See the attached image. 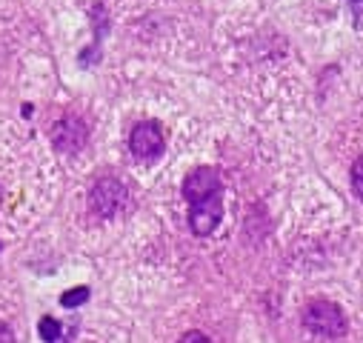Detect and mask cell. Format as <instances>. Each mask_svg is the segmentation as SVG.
Masks as SVG:
<instances>
[{"mask_svg":"<svg viewBox=\"0 0 363 343\" xmlns=\"http://www.w3.org/2000/svg\"><path fill=\"white\" fill-rule=\"evenodd\" d=\"M303 323H306V329H312L315 334H323V337H340L349 332V320H346L343 309L323 298H315L306 303Z\"/></svg>","mask_w":363,"mask_h":343,"instance_id":"1","label":"cell"},{"mask_svg":"<svg viewBox=\"0 0 363 343\" xmlns=\"http://www.w3.org/2000/svg\"><path fill=\"white\" fill-rule=\"evenodd\" d=\"M126 206V186L118 178H101L89 192V209L98 218H115Z\"/></svg>","mask_w":363,"mask_h":343,"instance_id":"2","label":"cell"},{"mask_svg":"<svg viewBox=\"0 0 363 343\" xmlns=\"http://www.w3.org/2000/svg\"><path fill=\"white\" fill-rule=\"evenodd\" d=\"M129 149H132V154H135L138 160H143V163H152V160L163 157V152H166V137H163L160 123H155V120H140V123H135V129H132V135H129Z\"/></svg>","mask_w":363,"mask_h":343,"instance_id":"3","label":"cell"},{"mask_svg":"<svg viewBox=\"0 0 363 343\" xmlns=\"http://www.w3.org/2000/svg\"><path fill=\"white\" fill-rule=\"evenodd\" d=\"M220 192H223V184H220L218 169H212V166H198V169H192L189 175L184 178V198H186V203H198V201H206V198L220 195Z\"/></svg>","mask_w":363,"mask_h":343,"instance_id":"4","label":"cell"},{"mask_svg":"<svg viewBox=\"0 0 363 343\" xmlns=\"http://www.w3.org/2000/svg\"><path fill=\"white\" fill-rule=\"evenodd\" d=\"M223 220V192L220 195H212L206 201H198V203H189V226L198 237H206L212 235Z\"/></svg>","mask_w":363,"mask_h":343,"instance_id":"5","label":"cell"},{"mask_svg":"<svg viewBox=\"0 0 363 343\" xmlns=\"http://www.w3.org/2000/svg\"><path fill=\"white\" fill-rule=\"evenodd\" d=\"M86 140H89V129H86V123H83L80 118H74V115H66V118H60V120L52 126V146H55L57 152H66V154L80 152V149L86 146Z\"/></svg>","mask_w":363,"mask_h":343,"instance_id":"6","label":"cell"},{"mask_svg":"<svg viewBox=\"0 0 363 343\" xmlns=\"http://www.w3.org/2000/svg\"><path fill=\"white\" fill-rule=\"evenodd\" d=\"M38 332H40V340H43V343H57V340H60V334H63V323L46 315V317H40Z\"/></svg>","mask_w":363,"mask_h":343,"instance_id":"7","label":"cell"},{"mask_svg":"<svg viewBox=\"0 0 363 343\" xmlns=\"http://www.w3.org/2000/svg\"><path fill=\"white\" fill-rule=\"evenodd\" d=\"M89 298H92V289H89V286H74V289H66V292L60 295V303H63L66 309H77V306H83Z\"/></svg>","mask_w":363,"mask_h":343,"instance_id":"8","label":"cell"},{"mask_svg":"<svg viewBox=\"0 0 363 343\" xmlns=\"http://www.w3.org/2000/svg\"><path fill=\"white\" fill-rule=\"evenodd\" d=\"M177 343H212V337H209V334H203L201 329H189V332L180 334V340H177Z\"/></svg>","mask_w":363,"mask_h":343,"instance_id":"9","label":"cell"},{"mask_svg":"<svg viewBox=\"0 0 363 343\" xmlns=\"http://www.w3.org/2000/svg\"><path fill=\"white\" fill-rule=\"evenodd\" d=\"M360 160H354V166H352V189H354V198L360 201V195H363V178H360Z\"/></svg>","mask_w":363,"mask_h":343,"instance_id":"10","label":"cell"},{"mask_svg":"<svg viewBox=\"0 0 363 343\" xmlns=\"http://www.w3.org/2000/svg\"><path fill=\"white\" fill-rule=\"evenodd\" d=\"M0 343H15V334L6 323H0Z\"/></svg>","mask_w":363,"mask_h":343,"instance_id":"11","label":"cell"}]
</instances>
